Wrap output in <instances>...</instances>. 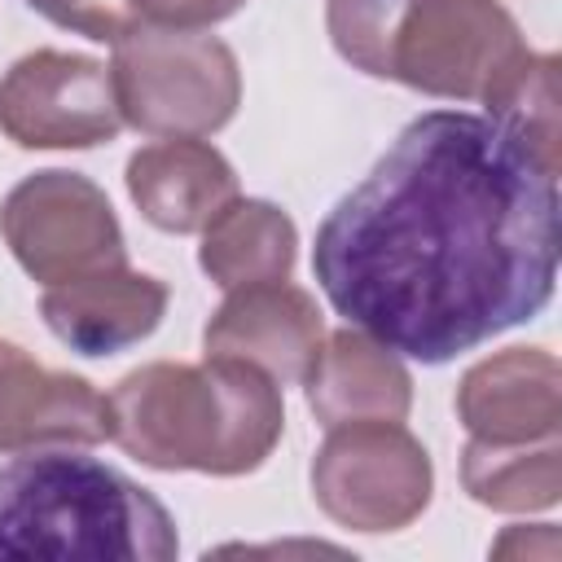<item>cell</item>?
I'll use <instances>...</instances> for the list:
<instances>
[{
    "label": "cell",
    "mask_w": 562,
    "mask_h": 562,
    "mask_svg": "<svg viewBox=\"0 0 562 562\" xmlns=\"http://www.w3.org/2000/svg\"><path fill=\"white\" fill-rule=\"evenodd\" d=\"M558 206V167L505 123L426 110L321 220L312 272L351 329L448 364L549 307Z\"/></svg>",
    "instance_id": "1"
},
{
    "label": "cell",
    "mask_w": 562,
    "mask_h": 562,
    "mask_svg": "<svg viewBox=\"0 0 562 562\" xmlns=\"http://www.w3.org/2000/svg\"><path fill=\"white\" fill-rule=\"evenodd\" d=\"M105 404L110 439L149 470L250 474L285 430L281 386L233 356H206L202 364H140L105 395Z\"/></svg>",
    "instance_id": "2"
},
{
    "label": "cell",
    "mask_w": 562,
    "mask_h": 562,
    "mask_svg": "<svg viewBox=\"0 0 562 562\" xmlns=\"http://www.w3.org/2000/svg\"><path fill=\"white\" fill-rule=\"evenodd\" d=\"M167 505L114 465L40 448L0 465V562H171Z\"/></svg>",
    "instance_id": "3"
},
{
    "label": "cell",
    "mask_w": 562,
    "mask_h": 562,
    "mask_svg": "<svg viewBox=\"0 0 562 562\" xmlns=\"http://www.w3.org/2000/svg\"><path fill=\"white\" fill-rule=\"evenodd\" d=\"M123 123L145 136H211L241 105V70L224 40L176 26H136L110 61Z\"/></svg>",
    "instance_id": "4"
},
{
    "label": "cell",
    "mask_w": 562,
    "mask_h": 562,
    "mask_svg": "<svg viewBox=\"0 0 562 562\" xmlns=\"http://www.w3.org/2000/svg\"><path fill=\"white\" fill-rule=\"evenodd\" d=\"M501 0H413L386 48V79L448 101H487L527 57Z\"/></svg>",
    "instance_id": "5"
},
{
    "label": "cell",
    "mask_w": 562,
    "mask_h": 562,
    "mask_svg": "<svg viewBox=\"0 0 562 562\" xmlns=\"http://www.w3.org/2000/svg\"><path fill=\"white\" fill-rule=\"evenodd\" d=\"M426 448L386 417L338 422L312 457L316 505L351 531H400L430 505Z\"/></svg>",
    "instance_id": "6"
},
{
    "label": "cell",
    "mask_w": 562,
    "mask_h": 562,
    "mask_svg": "<svg viewBox=\"0 0 562 562\" xmlns=\"http://www.w3.org/2000/svg\"><path fill=\"white\" fill-rule=\"evenodd\" d=\"M0 237L40 285H61L97 268L127 263L110 198L79 171H35L0 202Z\"/></svg>",
    "instance_id": "7"
},
{
    "label": "cell",
    "mask_w": 562,
    "mask_h": 562,
    "mask_svg": "<svg viewBox=\"0 0 562 562\" xmlns=\"http://www.w3.org/2000/svg\"><path fill=\"white\" fill-rule=\"evenodd\" d=\"M119 127L114 79L97 57L35 48L0 79V132L22 149H92Z\"/></svg>",
    "instance_id": "8"
},
{
    "label": "cell",
    "mask_w": 562,
    "mask_h": 562,
    "mask_svg": "<svg viewBox=\"0 0 562 562\" xmlns=\"http://www.w3.org/2000/svg\"><path fill=\"white\" fill-rule=\"evenodd\" d=\"M206 356H233L263 369L277 386H303L321 342L325 321L307 290L290 281H259L228 290L202 329Z\"/></svg>",
    "instance_id": "9"
},
{
    "label": "cell",
    "mask_w": 562,
    "mask_h": 562,
    "mask_svg": "<svg viewBox=\"0 0 562 562\" xmlns=\"http://www.w3.org/2000/svg\"><path fill=\"white\" fill-rule=\"evenodd\" d=\"M457 417L483 443L558 439L562 369L544 347H505L465 369L457 386Z\"/></svg>",
    "instance_id": "10"
},
{
    "label": "cell",
    "mask_w": 562,
    "mask_h": 562,
    "mask_svg": "<svg viewBox=\"0 0 562 562\" xmlns=\"http://www.w3.org/2000/svg\"><path fill=\"white\" fill-rule=\"evenodd\" d=\"M110 439V404L79 373L35 364L22 347L0 360V452L92 448Z\"/></svg>",
    "instance_id": "11"
},
{
    "label": "cell",
    "mask_w": 562,
    "mask_h": 562,
    "mask_svg": "<svg viewBox=\"0 0 562 562\" xmlns=\"http://www.w3.org/2000/svg\"><path fill=\"white\" fill-rule=\"evenodd\" d=\"M44 325L79 356H114L149 338L167 312V285L127 263L44 285Z\"/></svg>",
    "instance_id": "12"
},
{
    "label": "cell",
    "mask_w": 562,
    "mask_h": 562,
    "mask_svg": "<svg viewBox=\"0 0 562 562\" xmlns=\"http://www.w3.org/2000/svg\"><path fill=\"white\" fill-rule=\"evenodd\" d=\"M127 193L154 228L202 233L237 198V176L202 136H167L127 158Z\"/></svg>",
    "instance_id": "13"
},
{
    "label": "cell",
    "mask_w": 562,
    "mask_h": 562,
    "mask_svg": "<svg viewBox=\"0 0 562 562\" xmlns=\"http://www.w3.org/2000/svg\"><path fill=\"white\" fill-rule=\"evenodd\" d=\"M303 386H307V408L325 426L364 422V417L404 422L413 404V378L400 364V356L360 329L329 334Z\"/></svg>",
    "instance_id": "14"
},
{
    "label": "cell",
    "mask_w": 562,
    "mask_h": 562,
    "mask_svg": "<svg viewBox=\"0 0 562 562\" xmlns=\"http://www.w3.org/2000/svg\"><path fill=\"white\" fill-rule=\"evenodd\" d=\"M294 220L263 198H233L206 228L198 263L220 290H241L259 281H285L294 268Z\"/></svg>",
    "instance_id": "15"
},
{
    "label": "cell",
    "mask_w": 562,
    "mask_h": 562,
    "mask_svg": "<svg viewBox=\"0 0 562 562\" xmlns=\"http://www.w3.org/2000/svg\"><path fill=\"white\" fill-rule=\"evenodd\" d=\"M461 483L487 509H505V514L549 509L562 496V448L558 439H536V443L470 439L461 452Z\"/></svg>",
    "instance_id": "16"
},
{
    "label": "cell",
    "mask_w": 562,
    "mask_h": 562,
    "mask_svg": "<svg viewBox=\"0 0 562 562\" xmlns=\"http://www.w3.org/2000/svg\"><path fill=\"white\" fill-rule=\"evenodd\" d=\"M496 123H505L514 136H522L544 162L562 167V127H558V57L553 53H527L501 88L483 101Z\"/></svg>",
    "instance_id": "17"
},
{
    "label": "cell",
    "mask_w": 562,
    "mask_h": 562,
    "mask_svg": "<svg viewBox=\"0 0 562 562\" xmlns=\"http://www.w3.org/2000/svg\"><path fill=\"white\" fill-rule=\"evenodd\" d=\"M408 4L413 0H325V31L338 57L373 79H386V48Z\"/></svg>",
    "instance_id": "18"
},
{
    "label": "cell",
    "mask_w": 562,
    "mask_h": 562,
    "mask_svg": "<svg viewBox=\"0 0 562 562\" xmlns=\"http://www.w3.org/2000/svg\"><path fill=\"white\" fill-rule=\"evenodd\" d=\"M35 13H44L53 26H66L97 44H119L127 31H136L132 0H26Z\"/></svg>",
    "instance_id": "19"
},
{
    "label": "cell",
    "mask_w": 562,
    "mask_h": 562,
    "mask_svg": "<svg viewBox=\"0 0 562 562\" xmlns=\"http://www.w3.org/2000/svg\"><path fill=\"white\" fill-rule=\"evenodd\" d=\"M246 0H132L140 26H176V31H202L224 18H233Z\"/></svg>",
    "instance_id": "20"
},
{
    "label": "cell",
    "mask_w": 562,
    "mask_h": 562,
    "mask_svg": "<svg viewBox=\"0 0 562 562\" xmlns=\"http://www.w3.org/2000/svg\"><path fill=\"white\" fill-rule=\"evenodd\" d=\"M9 351H18V347H13V342H4V338H0V360H4V356H9Z\"/></svg>",
    "instance_id": "21"
}]
</instances>
